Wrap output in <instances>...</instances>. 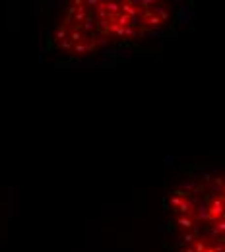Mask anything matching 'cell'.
<instances>
[{
	"instance_id": "1",
	"label": "cell",
	"mask_w": 225,
	"mask_h": 252,
	"mask_svg": "<svg viewBox=\"0 0 225 252\" xmlns=\"http://www.w3.org/2000/svg\"><path fill=\"white\" fill-rule=\"evenodd\" d=\"M167 235L177 252H225V167L171 192Z\"/></svg>"
}]
</instances>
